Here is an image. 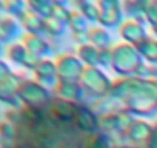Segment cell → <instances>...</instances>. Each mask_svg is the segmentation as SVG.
I'll use <instances>...</instances> for the list:
<instances>
[]
</instances>
